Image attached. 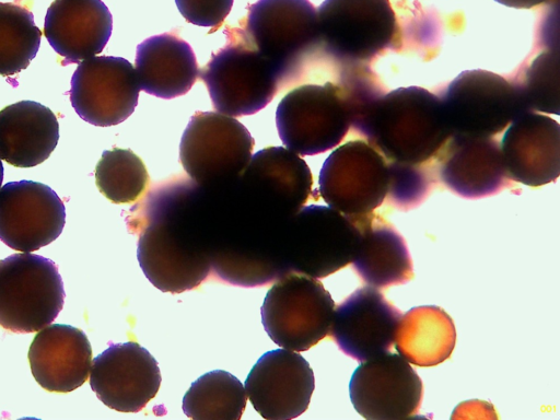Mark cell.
<instances>
[{
	"label": "cell",
	"mask_w": 560,
	"mask_h": 420,
	"mask_svg": "<svg viewBox=\"0 0 560 420\" xmlns=\"http://www.w3.org/2000/svg\"><path fill=\"white\" fill-rule=\"evenodd\" d=\"M140 90L136 69L127 59L94 56L78 63L69 94L73 109L83 120L109 127L133 113Z\"/></svg>",
	"instance_id": "13"
},
{
	"label": "cell",
	"mask_w": 560,
	"mask_h": 420,
	"mask_svg": "<svg viewBox=\"0 0 560 420\" xmlns=\"http://www.w3.org/2000/svg\"><path fill=\"white\" fill-rule=\"evenodd\" d=\"M394 343L410 364L434 366L452 354L456 343L455 325L440 306H417L401 315Z\"/></svg>",
	"instance_id": "27"
},
{
	"label": "cell",
	"mask_w": 560,
	"mask_h": 420,
	"mask_svg": "<svg viewBox=\"0 0 560 420\" xmlns=\"http://www.w3.org/2000/svg\"><path fill=\"white\" fill-rule=\"evenodd\" d=\"M42 32L33 13L12 2H0V75L26 69L40 45Z\"/></svg>",
	"instance_id": "29"
},
{
	"label": "cell",
	"mask_w": 560,
	"mask_h": 420,
	"mask_svg": "<svg viewBox=\"0 0 560 420\" xmlns=\"http://www.w3.org/2000/svg\"><path fill=\"white\" fill-rule=\"evenodd\" d=\"M503 5L515 9H532L551 0H494Z\"/></svg>",
	"instance_id": "34"
},
{
	"label": "cell",
	"mask_w": 560,
	"mask_h": 420,
	"mask_svg": "<svg viewBox=\"0 0 560 420\" xmlns=\"http://www.w3.org/2000/svg\"><path fill=\"white\" fill-rule=\"evenodd\" d=\"M225 45L199 72L213 107L240 117L256 114L280 92L277 74L241 26L224 28Z\"/></svg>",
	"instance_id": "4"
},
{
	"label": "cell",
	"mask_w": 560,
	"mask_h": 420,
	"mask_svg": "<svg viewBox=\"0 0 560 420\" xmlns=\"http://www.w3.org/2000/svg\"><path fill=\"white\" fill-rule=\"evenodd\" d=\"M334 310L330 293L317 278L289 270L268 290L261 323L276 345L301 352L329 334Z\"/></svg>",
	"instance_id": "5"
},
{
	"label": "cell",
	"mask_w": 560,
	"mask_h": 420,
	"mask_svg": "<svg viewBox=\"0 0 560 420\" xmlns=\"http://www.w3.org/2000/svg\"><path fill=\"white\" fill-rule=\"evenodd\" d=\"M234 0H175L183 18L197 26L219 28L232 10Z\"/></svg>",
	"instance_id": "33"
},
{
	"label": "cell",
	"mask_w": 560,
	"mask_h": 420,
	"mask_svg": "<svg viewBox=\"0 0 560 420\" xmlns=\"http://www.w3.org/2000/svg\"><path fill=\"white\" fill-rule=\"evenodd\" d=\"M254 145L248 129L234 117L198 110L182 136L179 161L197 185L219 189L242 175Z\"/></svg>",
	"instance_id": "6"
},
{
	"label": "cell",
	"mask_w": 560,
	"mask_h": 420,
	"mask_svg": "<svg viewBox=\"0 0 560 420\" xmlns=\"http://www.w3.org/2000/svg\"><path fill=\"white\" fill-rule=\"evenodd\" d=\"M316 10L320 50L342 67L370 61L397 33L389 0H324Z\"/></svg>",
	"instance_id": "9"
},
{
	"label": "cell",
	"mask_w": 560,
	"mask_h": 420,
	"mask_svg": "<svg viewBox=\"0 0 560 420\" xmlns=\"http://www.w3.org/2000/svg\"><path fill=\"white\" fill-rule=\"evenodd\" d=\"M28 362L35 381L52 393H70L90 376L92 348L80 328L50 324L34 337Z\"/></svg>",
	"instance_id": "22"
},
{
	"label": "cell",
	"mask_w": 560,
	"mask_h": 420,
	"mask_svg": "<svg viewBox=\"0 0 560 420\" xmlns=\"http://www.w3.org/2000/svg\"><path fill=\"white\" fill-rule=\"evenodd\" d=\"M202 192L192 180L173 178L152 188L126 217L129 232L139 237V266L162 292L192 290L211 276Z\"/></svg>",
	"instance_id": "1"
},
{
	"label": "cell",
	"mask_w": 560,
	"mask_h": 420,
	"mask_svg": "<svg viewBox=\"0 0 560 420\" xmlns=\"http://www.w3.org/2000/svg\"><path fill=\"white\" fill-rule=\"evenodd\" d=\"M66 224V208L49 186L10 182L0 188V241L21 253H32L54 242Z\"/></svg>",
	"instance_id": "15"
},
{
	"label": "cell",
	"mask_w": 560,
	"mask_h": 420,
	"mask_svg": "<svg viewBox=\"0 0 560 420\" xmlns=\"http://www.w3.org/2000/svg\"><path fill=\"white\" fill-rule=\"evenodd\" d=\"M2 182H3V165H2V161L0 159V187H1Z\"/></svg>",
	"instance_id": "35"
},
{
	"label": "cell",
	"mask_w": 560,
	"mask_h": 420,
	"mask_svg": "<svg viewBox=\"0 0 560 420\" xmlns=\"http://www.w3.org/2000/svg\"><path fill=\"white\" fill-rule=\"evenodd\" d=\"M530 110L559 115V56L557 50L538 55L520 84Z\"/></svg>",
	"instance_id": "31"
},
{
	"label": "cell",
	"mask_w": 560,
	"mask_h": 420,
	"mask_svg": "<svg viewBox=\"0 0 560 420\" xmlns=\"http://www.w3.org/2000/svg\"><path fill=\"white\" fill-rule=\"evenodd\" d=\"M59 140V124L47 106L20 101L0 110V159L33 167L49 158Z\"/></svg>",
	"instance_id": "26"
},
{
	"label": "cell",
	"mask_w": 560,
	"mask_h": 420,
	"mask_svg": "<svg viewBox=\"0 0 560 420\" xmlns=\"http://www.w3.org/2000/svg\"><path fill=\"white\" fill-rule=\"evenodd\" d=\"M355 411L368 420H401L418 412L423 396L420 376L399 353L362 361L349 383Z\"/></svg>",
	"instance_id": "14"
},
{
	"label": "cell",
	"mask_w": 560,
	"mask_h": 420,
	"mask_svg": "<svg viewBox=\"0 0 560 420\" xmlns=\"http://www.w3.org/2000/svg\"><path fill=\"white\" fill-rule=\"evenodd\" d=\"M401 312L373 287L355 290L335 306L329 334L357 361L389 352Z\"/></svg>",
	"instance_id": "19"
},
{
	"label": "cell",
	"mask_w": 560,
	"mask_h": 420,
	"mask_svg": "<svg viewBox=\"0 0 560 420\" xmlns=\"http://www.w3.org/2000/svg\"><path fill=\"white\" fill-rule=\"evenodd\" d=\"M199 72L192 48L174 33L151 36L137 47L136 73L148 94L165 100L183 96Z\"/></svg>",
	"instance_id": "25"
},
{
	"label": "cell",
	"mask_w": 560,
	"mask_h": 420,
	"mask_svg": "<svg viewBox=\"0 0 560 420\" xmlns=\"http://www.w3.org/2000/svg\"><path fill=\"white\" fill-rule=\"evenodd\" d=\"M240 23L272 66L280 91L303 80L322 51L317 10L308 0H258Z\"/></svg>",
	"instance_id": "3"
},
{
	"label": "cell",
	"mask_w": 560,
	"mask_h": 420,
	"mask_svg": "<svg viewBox=\"0 0 560 420\" xmlns=\"http://www.w3.org/2000/svg\"><path fill=\"white\" fill-rule=\"evenodd\" d=\"M388 189L387 160L368 141L352 140L323 163L318 191L328 207L347 215L374 212Z\"/></svg>",
	"instance_id": "12"
},
{
	"label": "cell",
	"mask_w": 560,
	"mask_h": 420,
	"mask_svg": "<svg viewBox=\"0 0 560 420\" xmlns=\"http://www.w3.org/2000/svg\"><path fill=\"white\" fill-rule=\"evenodd\" d=\"M112 31V13L102 0H55L44 23V35L63 58L62 66L102 52Z\"/></svg>",
	"instance_id": "23"
},
{
	"label": "cell",
	"mask_w": 560,
	"mask_h": 420,
	"mask_svg": "<svg viewBox=\"0 0 560 420\" xmlns=\"http://www.w3.org/2000/svg\"><path fill=\"white\" fill-rule=\"evenodd\" d=\"M386 160L423 164L451 137L441 98L419 86L384 93L353 127Z\"/></svg>",
	"instance_id": "2"
},
{
	"label": "cell",
	"mask_w": 560,
	"mask_h": 420,
	"mask_svg": "<svg viewBox=\"0 0 560 420\" xmlns=\"http://www.w3.org/2000/svg\"><path fill=\"white\" fill-rule=\"evenodd\" d=\"M244 387L264 419L290 420L308 408L315 378L310 363L299 352L280 348L257 360Z\"/></svg>",
	"instance_id": "18"
},
{
	"label": "cell",
	"mask_w": 560,
	"mask_h": 420,
	"mask_svg": "<svg viewBox=\"0 0 560 420\" xmlns=\"http://www.w3.org/2000/svg\"><path fill=\"white\" fill-rule=\"evenodd\" d=\"M246 400L245 387L236 376L214 370L191 383L183 398V411L194 420H238Z\"/></svg>",
	"instance_id": "28"
},
{
	"label": "cell",
	"mask_w": 560,
	"mask_h": 420,
	"mask_svg": "<svg viewBox=\"0 0 560 420\" xmlns=\"http://www.w3.org/2000/svg\"><path fill=\"white\" fill-rule=\"evenodd\" d=\"M236 182L249 200L283 220L294 215L314 195L308 165L283 147L256 152Z\"/></svg>",
	"instance_id": "16"
},
{
	"label": "cell",
	"mask_w": 560,
	"mask_h": 420,
	"mask_svg": "<svg viewBox=\"0 0 560 420\" xmlns=\"http://www.w3.org/2000/svg\"><path fill=\"white\" fill-rule=\"evenodd\" d=\"M441 101L451 136L494 137L530 110L520 84L481 69L462 72Z\"/></svg>",
	"instance_id": "10"
},
{
	"label": "cell",
	"mask_w": 560,
	"mask_h": 420,
	"mask_svg": "<svg viewBox=\"0 0 560 420\" xmlns=\"http://www.w3.org/2000/svg\"><path fill=\"white\" fill-rule=\"evenodd\" d=\"M95 183L113 203H132L145 192L150 177L143 161L130 149L113 148L102 153Z\"/></svg>",
	"instance_id": "30"
},
{
	"label": "cell",
	"mask_w": 560,
	"mask_h": 420,
	"mask_svg": "<svg viewBox=\"0 0 560 420\" xmlns=\"http://www.w3.org/2000/svg\"><path fill=\"white\" fill-rule=\"evenodd\" d=\"M438 154L440 179L460 197H488L509 184L500 142L493 137L451 136Z\"/></svg>",
	"instance_id": "21"
},
{
	"label": "cell",
	"mask_w": 560,
	"mask_h": 420,
	"mask_svg": "<svg viewBox=\"0 0 560 420\" xmlns=\"http://www.w3.org/2000/svg\"><path fill=\"white\" fill-rule=\"evenodd\" d=\"M388 189L386 198L396 208L409 210L420 205L429 195L434 178L423 164L387 161Z\"/></svg>",
	"instance_id": "32"
},
{
	"label": "cell",
	"mask_w": 560,
	"mask_h": 420,
	"mask_svg": "<svg viewBox=\"0 0 560 420\" xmlns=\"http://www.w3.org/2000/svg\"><path fill=\"white\" fill-rule=\"evenodd\" d=\"M359 235L353 215L325 206L303 207L287 223L283 262L288 270L325 278L351 264Z\"/></svg>",
	"instance_id": "8"
},
{
	"label": "cell",
	"mask_w": 560,
	"mask_h": 420,
	"mask_svg": "<svg viewBox=\"0 0 560 420\" xmlns=\"http://www.w3.org/2000/svg\"><path fill=\"white\" fill-rule=\"evenodd\" d=\"M353 217L360 235L351 265L360 278L376 289L410 281L412 259L395 226L374 212Z\"/></svg>",
	"instance_id": "24"
},
{
	"label": "cell",
	"mask_w": 560,
	"mask_h": 420,
	"mask_svg": "<svg viewBox=\"0 0 560 420\" xmlns=\"http://www.w3.org/2000/svg\"><path fill=\"white\" fill-rule=\"evenodd\" d=\"M276 125L282 143L299 155H315L337 147L351 127V116L335 82L306 83L279 102Z\"/></svg>",
	"instance_id": "11"
},
{
	"label": "cell",
	"mask_w": 560,
	"mask_h": 420,
	"mask_svg": "<svg viewBox=\"0 0 560 420\" xmlns=\"http://www.w3.org/2000/svg\"><path fill=\"white\" fill-rule=\"evenodd\" d=\"M90 385L108 408L138 412L158 394L161 372L154 357L139 343H110L93 359Z\"/></svg>",
	"instance_id": "17"
},
{
	"label": "cell",
	"mask_w": 560,
	"mask_h": 420,
	"mask_svg": "<svg viewBox=\"0 0 560 420\" xmlns=\"http://www.w3.org/2000/svg\"><path fill=\"white\" fill-rule=\"evenodd\" d=\"M63 281L49 258L13 254L0 260V326L15 334L50 325L65 304Z\"/></svg>",
	"instance_id": "7"
},
{
	"label": "cell",
	"mask_w": 560,
	"mask_h": 420,
	"mask_svg": "<svg viewBox=\"0 0 560 420\" xmlns=\"http://www.w3.org/2000/svg\"><path fill=\"white\" fill-rule=\"evenodd\" d=\"M510 180L530 187L560 175V126L551 117L528 110L508 127L500 142Z\"/></svg>",
	"instance_id": "20"
}]
</instances>
